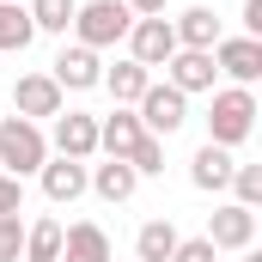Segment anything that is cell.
Wrapping results in <instances>:
<instances>
[{
  "instance_id": "cell-18",
  "label": "cell",
  "mask_w": 262,
  "mask_h": 262,
  "mask_svg": "<svg viewBox=\"0 0 262 262\" xmlns=\"http://www.w3.org/2000/svg\"><path fill=\"white\" fill-rule=\"evenodd\" d=\"M171 250H177V226L171 220H146L134 232V262H171Z\"/></svg>"
},
{
  "instance_id": "cell-14",
  "label": "cell",
  "mask_w": 262,
  "mask_h": 262,
  "mask_svg": "<svg viewBox=\"0 0 262 262\" xmlns=\"http://www.w3.org/2000/svg\"><path fill=\"white\" fill-rule=\"evenodd\" d=\"M55 262H116V256H110L104 226L79 220V226H67V232H61V256H55Z\"/></svg>"
},
{
  "instance_id": "cell-29",
  "label": "cell",
  "mask_w": 262,
  "mask_h": 262,
  "mask_svg": "<svg viewBox=\"0 0 262 262\" xmlns=\"http://www.w3.org/2000/svg\"><path fill=\"white\" fill-rule=\"evenodd\" d=\"M244 37H262V0H244Z\"/></svg>"
},
{
  "instance_id": "cell-13",
  "label": "cell",
  "mask_w": 262,
  "mask_h": 262,
  "mask_svg": "<svg viewBox=\"0 0 262 262\" xmlns=\"http://www.w3.org/2000/svg\"><path fill=\"white\" fill-rule=\"evenodd\" d=\"M37 183H43V195L55 201V207H67V201H79L85 195V165L79 159H43V171H37Z\"/></svg>"
},
{
  "instance_id": "cell-23",
  "label": "cell",
  "mask_w": 262,
  "mask_h": 262,
  "mask_svg": "<svg viewBox=\"0 0 262 262\" xmlns=\"http://www.w3.org/2000/svg\"><path fill=\"white\" fill-rule=\"evenodd\" d=\"M226 189H232L238 207L256 213V207H262V165H232V183H226Z\"/></svg>"
},
{
  "instance_id": "cell-5",
  "label": "cell",
  "mask_w": 262,
  "mask_h": 262,
  "mask_svg": "<svg viewBox=\"0 0 262 262\" xmlns=\"http://www.w3.org/2000/svg\"><path fill=\"white\" fill-rule=\"evenodd\" d=\"M122 43H128V61H140L146 73L177 55V31H171V18H134Z\"/></svg>"
},
{
  "instance_id": "cell-27",
  "label": "cell",
  "mask_w": 262,
  "mask_h": 262,
  "mask_svg": "<svg viewBox=\"0 0 262 262\" xmlns=\"http://www.w3.org/2000/svg\"><path fill=\"white\" fill-rule=\"evenodd\" d=\"M18 201H25V183L0 171V213H18Z\"/></svg>"
},
{
  "instance_id": "cell-30",
  "label": "cell",
  "mask_w": 262,
  "mask_h": 262,
  "mask_svg": "<svg viewBox=\"0 0 262 262\" xmlns=\"http://www.w3.org/2000/svg\"><path fill=\"white\" fill-rule=\"evenodd\" d=\"M244 262H262V256H244Z\"/></svg>"
},
{
  "instance_id": "cell-8",
  "label": "cell",
  "mask_w": 262,
  "mask_h": 262,
  "mask_svg": "<svg viewBox=\"0 0 262 262\" xmlns=\"http://www.w3.org/2000/svg\"><path fill=\"white\" fill-rule=\"evenodd\" d=\"M250 238H256V213H250V207L226 201V207L207 213V244H213V250H250Z\"/></svg>"
},
{
  "instance_id": "cell-17",
  "label": "cell",
  "mask_w": 262,
  "mask_h": 262,
  "mask_svg": "<svg viewBox=\"0 0 262 262\" xmlns=\"http://www.w3.org/2000/svg\"><path fill=\"white\" fill-rule=\"evenodd\" d=\"M171 31H177V49H213V43H220V18H213V6H189V12H177Z\"/></svg>"
},
{
  "instance_id": "cell-2",
  "label": "cell",
  "mask_w": 262,
  "mask_h": 262,
  "mask_svg": "<svg viewBox=\"0 0 262 262\" xmlns=\"http://www.w3.org/2000/svg\"><path fill=\"white\" fill-rule=\"evenodd\" d=\"M256 128V98H250V85H226V92H213V110H207V140L213 146H238V140H250Z\"/></svg>"
},
{
  "instance_id": "cell-19",
  "label": "cell",
  "mask_w": 262,
  "mask_h": 262,
  "mask_svg": "<svg viewBox=\"0 0 262 262\" xmlns=\"http://www.w3.org/2000/svg\"><path fill=\"white\" fill-rule=\"evenodd\" d=\"M98 85H110V98H116V104H134V98L152 85V73H146L140 61H116V67H104V79H98Z\"/></svg>"
},
{
  "instance_id": "cell-26",
  "label": "cell",
  "mask_w": 262,
  "mask_h": 262,
  "mask_svg": "<svg viewBox=\"0 0 262 262\" xmlns=\"http://www.w3.org/2000/svg\"><path fill=\"white\" fill-rule=\"evenodd\" d=\"M171 262H220V250H213L207 238H177V250H171Z\"/></svg>"
},
{
  "instance_id": "cell-10",
  "label": "cell",
  "mask_w": 262,
  "mask_h": 262,
  "mask_svg": "<svg viewBox=\"0 0 262 262\" xmlns=\"http://www.w3.org/2000/svg\"><path fill=\"white\" fill-rule=\"evenodd\" d=\"M213 49H177L171 61H165V85H177L183 98L189 92H213Z\"/></svg>"
},
{
  "instance_id": "cell-16",
  "label": "cell",
  "mask_w": 262,
  "mask_h": 262,
  "mask_svg": "<svg viewBox=\"0 0 262 262\" xmlns=\"http://www.w3.org/2000/svg\"><path fill=\"white\" fill-rule=\"evenodd\" d=\"M85 189H98L104 201H128L134 189H140V177H134L128 159H104V165H92V171H85Z\"/></svg>"
},
{
  "instance_id": "cell-11",
  "label": "cell",
  "mask_w": 262,
  "mask_h": 262,
  "mask_svg": "<svg viewBox=\"0 0 262 262\" xmlns=\"http://www.w3.org/2000/svg\"><path fill=\"white\" fill-rule=\"evenodd\" d=\"M140 140H146V128H140V116H134L128 104H116L110 116H98V152L104 159H128Z\"/></svg>"
},
{
  "instance_id": "cell-20",
  "label": "cell",
  "mask_w": 262,
  "mask_h": 262,
  "mask_svg": "<svg viewBox=\"0 0 262 262\" xmlns=\"http://www.w3.org/2000/svg\"><path fill=\"white\" fill-rule=\"evenodd\" d=\"M61 220H37V226H25V262H55L61 256Z\"/></svg>"
},
{
  "instance_id": "cell-21",
  "label": "cell",
  "mask_w": 262,
  "mask_h": 262,
  "mask_svg": "<svg viewBox=\"0 0 262 262\" xmlns=\"http://www.w3.org/2000/svg\"><path fill=\"white\" fill-rule=\"evenodd\" d=\"M31 37H37L31 12L18 0H0V49H31Z\"/></svg>"
},
{
  "instance_id": "cell-7",
  "label": "cell",
  "mask_w": 262,
  "mask_h": 262,
  "mask_svg": "<svg viewBox=\"0 0 262 262\" xmlns=\"http://www.w3.org/2000/svg\"><path fill=\"white\" fill-rule=\"evenodd\" d=\"M213 67L232 85H256L262 79V37H220L213 43Z\"/></svg>"
},
{
  "instance_id": "cell-15",
  "label": "cell",
  "mask_w": 262,
  "mask_h": 262,
  "mask_svg": "<svg viewBox=\"0 0 262 262\" xmlns=\"http://www.w3.org/2000/svg\"><path fill=\"white\" fill-rule=\"evenodd\" d=\"M232 165H238V159H232L226 146H213V140H207L195 159H189V183H195V189H207V195H220V189L232 183Z\"/></svg>"
},
{
  "instance_id": "cell-22",
  "label": "cell",
  "mask_w": 262,
  "mask_h": 262,
  "mask_svg": "<svg viewBox=\"0 0 262 262\" xmlns=\"http://www.w3.org/2000/svg\"><path fill=\"white\" fill-rule=\"evenodd\" d=\"M25 12H31V25H37V31H55V37H67V31H73L79 0H31Z\"/></svg>"
},
{
  "instance_id": "cell-24",
  "label": "cell",
  "mask_w": 262,
  "mask_h": 262,
  "mask_svg": "<svg viewBox=\"0 0 262 262\" xmlns=\"http://www.w3.org/2000/svg\"><path fill=\"white\" fill-rule=\"evenodd\" d=\"M128 165H134V177H159V171H165V140H152V134H146V140L128 152Z\"/></svg>"
},
{
  "instance_id": "cell-25",
  "label": "cell",
  "mask_w": 262,
  "mask_h": 262,
  "mask_svg": "<svg viewBox=\"0 0 262 262\" xmlns=\"http://www.w3.org/2000/svg\"><path fill=\"white\" fill-rule=\"evenodd\" d=\"M18 256H25V226H18V213H0V262Z\"/></svg>"
},
{
  "instance_id": "cell-6",
  "label": "cell",
  "mask_w": 262,
  "mask_h": 262,
  "mask_svg": "<svg viewBox=\"0 0 262 262\" xmlns=\"http://www.w3.org/2000/svg\"><path fill=\"white\" fill-rule=\"evenodd\" d=\"M67 92L49 79V73H18V85H12V116H25V122H43V116H61Z\"/></svg>"
},
{
  "instance_id": "cell-12",
  "label": "cell",
  "mask_w": 262,
  "mask_h": 262,
  "mask_svg": "<svg viewBox=\"0 0 262 262\" xmlns=\"http://www.w3.org/2000/svg\"><path fill=\"white\" fill-rule=\"evenodd\" d=\"M55 152L85 165V159L98 152V116H85V110H61V116H55Z\"/></svg>"
},
{
  "instance_id": "cell-1",
  "label": "cell",
  "mask_w": 262,
  "mask_h": 262,
  "mask_svg": "<svg viewBox=\"0 0 262 262\" xmlns=\"http://www.w3.org/2000/svg\"><path fill=\"white\" fill-rule=\"evenodd\" d=\"M43 159H49V140L37 122H25V116H0V171L6 177H37L43 171Z\"/></svg>"
},
{
  "instance_id": "cell-4",
  "label": "cell",
  "mask_w": 262,
  "mask_h": 262,
  "mask_svg": "<svg viewBox=\"0 0 262 262\" xmlns=\"http://www.w3.org/2000/svg\"><path fill=\"white\" fill-rule=\"evenodd\" d=\"M134 116H140V128L152 134V140H171V134L189 122V98H183L177 85H159V79H152V85L134 98Z\"/></svg>"
},
{
  "instance_id": "cell-3",
  "label": "cell",
  "mask_w": 262,
  "mask_h": 262,
  "mask_svg": "<svg viewBox=\"0 0 262 262\" xmlns=\"http://www.w3.org/2000/svg\"><path fill=\"white\" fill-rule=\"evenodd\" d=\"M134 25V12L122 0H79V12H73V37L85 43V49H110V43H122Z\"/></svg>"
},
{
  "instance_id": "cell-28",
  "label": "cell",
  "mask_w": 262,
  "mask_h": 262,
  "mask_svg": "<svg viewBox=\"0 0 262 262\" xmlns=\"http://www.w3.org/2000/svg\"><path fill=\"white\" fill-rule=\"evenodd\" d=\"M134 18H165V0H122Z\"/></svg>"
},
{
  "instance_id": "cell-9",
  "label": "cell",
  "mask_w": 262,
  "mask_h": 262,
  "mask_svg": "<svg viewBox=\"0 0 262 262\" xmlns=\"http://www.w3.org/2000/svg\"><path fill=\"white\" fill-rule=\"evenodd\" d=\"M49 79H55L61 92H92V85L104 79V61H98V49L73 43V49H61V55H55V67H49Z\"/></svg>"
}]
</instances>
